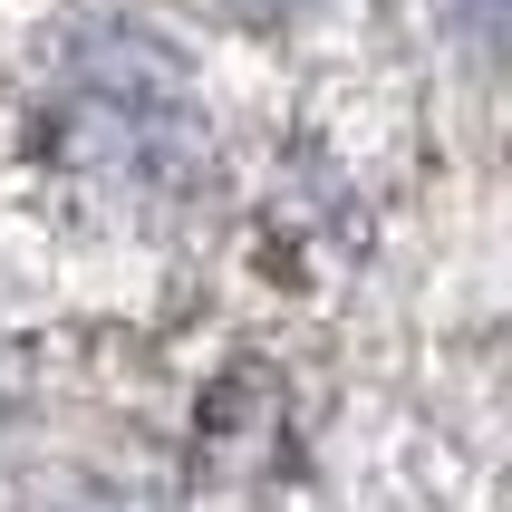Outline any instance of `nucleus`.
<instances>
[{
    "label": "nucleus",
    "mask_w": 512,
    "mask_h": 512,
    "mask_svg": "<svg viewBox=\"0 0 512 512\" xmlns=\"http://www.w3.org/2000/svg\"><path fill=\"white\" fill-rule=\"evenodd\" d=\"M464 20H474V29L493 39V29H503V0H464Z\"/></svg>",
    "instance_id": "nucleus-1"
}]
</instances>
